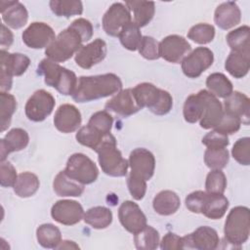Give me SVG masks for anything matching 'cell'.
<instances>
[{"instance_id": "1", "label": "cell", "mask_w": 250, "mask_h": 250, "mask_svg": "<svg viewBox=\"0 0 250 250\" xmlns=\"http://www.w3.org/2000/svg\"><path fill=\"white\" fill-rule=\"evenodd\" d=\"M121 89L122 82L114 73L81 76L71 96L76 103H87L112 96Z\"/></svg>"}, {"instance_id": "2", "label": "cell", "mask_w": 250, "mask_h": 250, "mask_svg": "<svg viewBox=\"0 0 250 250\" xmlns=\"http://www.w3.org/2000/svg\"><path fill=\"white\" fill-rule=\"evenodd\" d=\"M103 172L111 177H124L128 172L129 163L117 148L116 140L111 133L106 134L95 149Z\"/></svg>"}, {"instance_id": "3", "label": "cell", "mask_w": 250, "mask_h": 250, "mask_svg": "<svg viewBox=\"0 0 250 250\" xmlns=\"http://www.w3.org/2000/svg\"><path fill=\"white\" fill-rule=\"evenodd\" d=\"M37 71L44 77V82L48 86L54 87L59 93L64 96L73 94L78 82L73 71L60 65L58 62H55L48 58L39 62Z\"/></svg>"}, {"instance_id": "4", "label": "cell", "mask_w": 250, "mask_h": 250, "mask_svg": "<svg viewBox=\"0 0 250 250\" xmlns=\"http://www.w3.org/2000/svg\"><path fill=\"white\" fill-rule=\"evenodd\" d=\"M134 97L141 108L147 107L156 115L167 114L173 106V98L165 90L151 83L144 82L132 88Z\"/></svg>"}, {"instance_id": "5", "label": "cell", "mask_w": 250, "mask_h": 250, "mask_svg": "<svg viewBox=\"0 0 250 250\" xmlns=\"http://www.w3.org/2000/svg\"><path fill=\"white\" fill-rule=\"evenodd\" d=\"M83 40L80 34L68 26L61 31L55 40L46 48L45 55L55 62H62L69 60L82 47Z\"/></svg>"}, {"instance_id": "6", "label": "cell", "mask_w": 250, "mask_h": 250, "mask_svg": "<svg viewBox=\"0 0 250 250\" xmlns=\"http://www.w3.org/2000/svg\"><path fill=\"white\" fill-rule=\"evenodd\" d=\"M225 237L230 244L240 246L247 241L250 233V213L245 206L232 208L225 222Z\"/></svg>"}, {"instance_id": "7", "label": "cell", "mask_w": 250, "mask_h": 250, "mask_svg": "<svg viewBox=\"0 0 250 250\" xmlns=\"http://www.w3.org/2000/svg\"><path fill=\"white\" fill-rule=\"evenodd\" d=\"M1 92H8L12 88V77L20 76L29 66L30 60L27 56L20 53H8L1 50Z\"/></svg>"}, {"instance_id": "8", "label": "cell", "mask_w": 250, "mask_h": 250, "mask_svg": "<svg viewBox=\"0 0 250 250\" xmlns=\"http://www.w3.org/2000/svg\"><path fill=\"white\" fill-rule=\"evenodd\" d=\"M63 171L68 177L82 185L94 183L99 176V169L95 162L83 153L72 154Z\"/></svg>"}, {"instance_id": "9", "label": "cell", "mask_w": 250, "mask_h": 250, "mask_svg": "<svg viewBox=\"0 0 250 250\" xmlns=\"http://www.w3.org/2000/svg\"><path fill=\"white\" fill-rule=\"evenodd\" d=\"M55 98L49 92L41 89L33 93L25 104L26 117L34 122L43 121L55 107Z\"/></svg>"}, {"instance_id": "10", "label": "cell", "mask_w": 250, "mask_h": 250, "mask_svg": "<svg viewBox=\"0 0 250 250\" xmlns=\"http://www.w3.org/2000/svg\"><path fill=\"white\" fill-rule=\"evenodd\" d=\"M213 62V52L206 47H198L183 60L182 70L186 76L197 78L212 65Z\"/></svg>"}, {"instance_id": "11", "label": "cell", "mask_w": 250, "mask_h": 250, "mask_svg": "<svg viewBox=\"0 0 250 250\" xmlns=\"http://www.w3.org/2000/svg\"><path fill=\"white\" fill-rule=\"evenodd\" d=\"M131 21V13L126 5L113 3L103 17V27L107 35L118 37L122 29Z\"/></svg>"}, {"instance_id": "12", "label": "cell", "mask_w": 250, "mask_h": 250, "mask_svg": "<svg viewBox=\"0 0 250 250\" xmlns=\"http://www.w3.org/2000/svg\"><path fill=\"white\" fill-rule=\"evenodd\" d=\"M191 50L190 44L180 35H168L159 43V57L173 63L182 62Z\"/></svg>"}, {"instance_id": "13", "label": "cell", "mask_w": 250, "mask_h": 250, "mask_svg": "<svg viewBox=\"0 0 250 250\" xmlns=\"http://www.w3.org/2000/svg\"><path fill=\"white\" fill-rule=\"evenodd\" d=\"M131 168L130 175L141 178L145 181L150 180L155 169V158L153 154L144 147H138L131 151L129 160Z\"/></svg>"}, {"instance_id": "14", "label": "cell", "mask_w": 250, "mask_h": 250, "mask_svg": "<svg viewBox=\"0 0 250 250\" xmlns=\"http://www.w3.org/2000/svg\"><path fill=\"white\" fill-rule=\"evenodd\" d=\"M182 238L183 249L214 250L218 247L220 241L217 231L208 226L199 227L193 232Z\"/></svg>"}, {"instance_id": "15", "label": "cell", "mask_w": 250, "mask_h": 250, "mask_svg": "<svg viewBox=\"0 0 250 250\" xmlns=\"http://www.w3.org/2000/svg\"><path fill=\"white\" fill-rule=\"evenodd\" d=\"M23 43L32 49L47 48L56 38L53 28L45 22L34 21L22 32Z\"/></svg>"}, {"instance_id": "16", "label": "cell", "mask_w": 250, "mask_h": 250, "mask_svg": "<svg viewBox=\"0 0 250 250\" xmlns=\"http://www.w3.org/2000/svg\"><path fill=\"white\" fill-rule=\"evenodd\" d=\"M52 218L65 226H72L81 221L84 217V210L81 204L75 200L63 199L57 201L51 209Z\"/></svg>"}, {"instance_id": "17", "label": "cell", "mask_w": 250, "mask_h": 250, "mask_svg": "<svg viewBox=\"0 0 250 250\" xmlns=\"http://www.w3.org/2000/svg\"><path fill=\"white\" fill-rule=\"evenodd\" d=\"M118 218L123 228L135 234L146 226V218L139 205L133 201H124L118 209Z\"/></svg>"}, {"instance_id": "18", "label": "cell", "mask_w": 250, "mask_h": 250, "mask_svg": "<svg viewBox=\"0 0 250 250\" xmlns=\"http://www.w3.org/2000/svg\"><path fill=\"white\" fill-rule=\"evenodd\" d=\"M203 104V113L199 120L200 127L203 129L215 128L220 122L224 108L218 98L212 95L207 90H201L197 93Z\"/></svg>"}, {"instance_id": "19", "label": "cell", "mask_w": 250, "mask_h": 250, "mask_svg": "<svg viewBox=\"0 0 250 250\" xmlns=\"http://www.w3.org/2000/svg\"><path fill=\"white\" fill-rule=\"evenodd\" d=\"M106 56V44L101 38L82 46L75 54L74 60L78 66L89 69L101 62Z\"/></svg>"}, {"instance_id": "20", "label": "cell", "mask_w": 250, "mask_h": 250, "mask_svg": "<svg viewBox=\"0 0 250 250\" xmlns=\"http://www.w3.org/2000/svg\"><path fill=\"white\" fill-rule=\"evenodd\" d=\"M106 110L113 111L121 116L127 117L142 109L133 94L132 88L119 91L104 105Z\"/></svg>"}, {"instance_id": "21", "label": "cell", "mask_w": 250, "mask_h": 250, "mask_svg": "<svg viewBox=\"0 0 250 250\" xmlns=\"http://www.w3.org/2000/svg\"><path fill=\"white\" fill-rule=\"evenodd\" d=\"M81 113L72 104H62L56 111L54 117L55 127L62 133H72L81 125Z\"/></svg>"}, {"instance_id": "22", "label": "cell", "mask_w": 250, "mask_h": 250, "mask_svg": "<svg viewBox=\"0 0 250 250\" xmlns=\"http://www.w3.org/2000/svg\"><path fill=\"white\" fill-rule=\"evenodd\" d=\"M224 111L240 119L242 124L248 125L250 121V100L249 98L238 92H232L224 102Z\"/></svg>"}, {"instance_id": "23", "label": "cell", "mask_w": 250, "mask_h": 250, "mask_svg": "<svg viewBox=\"0 0 250 250\" xmlns=\"http://www.w3.org/2000/svg\"><path fill=\"white\" fill-rule=\"evenodd\" d=\"M1 15L3 21L14 29L25 25L28 19L27 10L19 1H1Z\"/></svg>"}, {"instance_id": "24", "label": "cell", "mask_w": 250, "mask_h": 250, "mask_svg": "<svg viewBox=\"0 0 250 250\" xmlns=\"http://www.w3.org/2000/svg\"><path fill=\"white\" fill-rule=\"evenodd\" d=\"M29 142L27 132L21 128H14L10 130L6 136L0 141V159L5 161L9 153L20 151L25 148Z\"/></svg>"}, {"instance_id": "25", "label": "cell", "mask_w": 250, "mask_h": 250, "mask_svg": "<svg viewBox=\"0 0 250 250\" xmlns=\"http://www.w3.org/2000/svg\"><path fill=\"white\" fill-rule=\"evenodd\" d=\"M241 12L235 2H224L215 10V23L222 29H229L240 22Z\"/></svg>"}, {"instance_id": "26", "label": "cell", "mask_w": 250, "mask_h": 250, "mask_svg": "<svg viewBox=\"0 0 250 250\" xmlns=\"http://www.w3.org/2000/svg\"><path fill=\"white\" fill-rule=\"evenodd\" d=\"M229 207L228 198L219 193H209L206 191V196L203 202L201 213L205 217L217 220L221 219L227 212Z\"/></svg>"}, {"instance_id": "27", "label": "cell", "mask_w": 250, "mask_h": 250, "mask_svg": "<svg viewBox=\"0 0 250 250\" xmlns=\"http://www.w3.org/2000/svg\"><path fill=\"white\" fill-rule=\"evenodd\" d=\"M53 188L59 196L77 197L83 193L84 185L68 177L64 171H61L54 179Z\"/></svg>"}, {"instance_id": "28", "label": "cell", "mask_w": 250, "mask_h": 250, "mask_svg": "<svg viewBox=\"0 0 250 250\" xmlns=\"http://www.w3.org/2000/svg\"><path fill=\"white\" fill-rule=\"evenodd\" d=\"M180 205V197L172 190H162L158 192L152 201L154 211L162 216H169L176 213Z\"/></svg>"}, {"instance_id": "29", "label": "cell", "mask_w": 250, "mask_h": 250, "mask_svg": "<svg viewBox=\"0 0 250 250\" xmlns=\"http://www.w3.org/2000/svg\"><path fill=\"white\" fill-rule=\"evenodd\" d=\"M126 7L133 12V18L139 27L146 25L153 18L155 4L151 1H126Z\"/></svg>"}, {"instance_id": "30", "label": "cell", "mask_w": 250, "mask_h": 250, "mask_svg": "<svg viewBox=\"0 0 250 250\" xmlns=\"http://www.w3.org/2000/svg\"><path fill=\"white\" fill-rule=\"evenodd\" d=\"M250 67V54L231 51L225 62L227 71L235 78L244 77Z\"/></svg>"}, {"instance_id": "31", "label": "cell", "mask_w": 250, "mask_h": 250, "mask_svg": "<svg viewBox=\"0 0 250 250\" xmlns=\"http://www.w3.org/2000/svg\"><path fill=\"white\" fill-rule=\"evenodd\" d=\"M84 222L94 229L107 228L112 222V212L104 206H95L84 213Z\"/></svg>"}, {"instance_id": "32", "label": "cell", "mask_w": 250, "mask_h": 250, "mask_svg": "<svg viewBox=\"0 0 250 250\" xmlns=\"http://www.w3.org/2000/svg\"><path fill=\"white\" fill-rule=\"evenodd\" d=\"M227 42L231 51L250 54V28L242 25L227 35Z\"/></svg>"}, {"instance_id": "33", "label": "cell", "mask_w": 250, "mask_h": 250, "mask_svg": "<svg viewBox=\"0 0 250 250\" xmlns=\"http://www.w3.org/2000/svg\"><path fill=\"white\" fill-rule=\"evenodd\" d=\"M38 177L30 172H23L18 175V179L14 185L15 193L22 198L32 196L39 188Z\"/></svg>"}, {"instance_id": "34", "label": "cell", "mask_w": 250, "mask_h": 250, "mask_svg": "<svg viewBox=\"0 0 250 250\" xmlns=\"http://www.w3.org/2000/svg\"><path fill=\"white\" fill-rule=\"evenodd\" d=\"M206 86L209 90L208 92L216 98L226 99L233 92L231 82L226 75L219 72L212 73L207 77Z\"/></svg>"}, {"instance_id": "35", "label": "cell", "mask_w": 250, "mask_h": 250, "mask_svg": "<svg viewBox=\"0 0 250 250\" xmlns=\"http://www.w3.org/2000/svg\"><path fill=\"white\" fill-rule=\"evenodd\" d=\"M38 243L44 248H57L62 241L61 230L53 224H43L36 230Z\"/></svg>"}, {"instance_id": "36", "label": "cell", "mask_w": 250, "mask_h": 250, "mask_svg": "<svg viewBox=\"0 0 250 250\" xmlns=\"http://www.w3.org/2000/svg\"><path fill=\"white\" fill-rule=\"evenodd\" d=\"M134 242L137 249L141 250H153L158 247L159 241V233L158 231L150 227L146 226L142 230L135 233Z\"/></svg>"}, {"instance_id": "37", "label": "cell", "mask_w": 250, "mask_h": 250, "mask_svg": "<svg viewBox=\"0 0 250 250\" xmlns=\"http://www.w3.org/2000/svg\"><path fill=\"white\" fill-rule=\"evenodd\" d=\"M49 5L52 12L58 17L70 18L81 15L83 12V5L79 0H52Z\"/></svg>"}, {"instance_id": "38", "label": "cell", "mask_w": 250, "mask_h": 250, "mask_svg": "<svg viewBox=\"0 0 250 250\" xmlns=\"http://www.w3.org/2000/svg\"><path fill=\"white\" fill-rule=\"evenodd\" d=\"M17 109V101L15 97L8 92L0 93V117L1 132H4L11 124L12 116Z\"/></svg>"}, {"instance_id": "39", "label": "cell", "mask_w": 250, "mask_h": 250, "mask_svg": "<svg viewBox=\"0 0 250 250\" xmlns=\"http://www.w3.org/2000/svg\"><path fill=\"white\" fill-rule=\"evenodd\" d=\"M183 113L185 120L188 123H195L200 120L203 113V104L198 94H193L187 98Z\"/></svg>"}, {"instance_id": "40", "label": "cell", "mask_w": 250, "mask_h": 250, "mask_svg": "<svg viewBox=\"0 0 250 250\" xmlns=\"http://www.w3.org/2000/svg\"><path fill=\"white\" fill-rule=\"evenodd\" d=\"M118 37L124 48L130 51H135L138 49L143 36L140 31V27L135 22L131 21L122 29Z\"/></svg>"}, {"instance_id": "41", "label": "cell", "mask_w": 250, "mask_h": 250, "mask_svg": "<svg viewBox=\"0 0 250 250\" xmlns=\"http://www.w3.org/2000/svg\"><path fill=\"white\" fill-rule=\"evenodd\" d=\"M105 135L106 134H103L87 124L86 126L81 127L77 131L75 138L77 142L82 146H88L95 150L99 146V145L101 144Z\"/></svg>"}, {"instance_id": "42", "label": "cell", "mask_w": 250, "mask_h": 250, "mask_svg": "<svg viewBox=\"0 0 250 250\" xmlns=\"http://www.w3.org/2000/svg\"><path fill=\"white\" fill-rule=\"evenodd\" d=\"M229 151L226 147L208 148L204 152V162L211 169L221 170L229 162Z\"/></svg>"}, {"instance_id": "43", "label": "cell", "mask_w": 250, "mask_h": 250, "mask_svg": "<svg viewBox=\"0 0 250 250\" xmlns=\"http://www.w3.org/2000/svg\"><path fill=\"white\" fill-rule=\"evenodd\" d=\"M215 36V28L209 23H198L190 27L188 37L197 44H208Z\"/></svg>"}, {"instance_id": "44", "label": "cell", "mask_w": 250, "mask_h": 250, "mask_svg": "<svg viewBox=\"0 0 250 250\" xmlns=\"http://www.w3.org/2000/svg\"><path fill=\"white\" fill-rule=\"evenodd\" d=\"M227 188V178L222 170L214 169L208 173L205 182L206 191L209 193L223 194Z\"/></svg>"}, {"instance_id": "45", "label": "cell", "mask_w": 250, "mask_h": 250, "mask_svg": "<svg viewBox=\"0 0 250 250\" xmlns=\"http://www.w3.org/2000/svg\"><path fill=\"white\" fill-rule=\"evenodd\" d=\"M113 123L112 116L106 110L97 111L90 117L88 125L103 134L110 133Z\"/></svg>"}, {"instance_id": "46", "label": "cell", "mask_w": 250, "mask_h": 250, "mask_svg": "<svg viewBox=\"0 0 250 250\" xmlns=\"http://www.w3.org/2000/svg\"><path fill=\"white\" fill-rule=\"evenodd\" d=\"M233 158L241 165L250 164V139L248 137L237 140L231 149Z\"/></svg>"}, {"instance_id": "47", "label": "cell", "mask_w": 250, "mask_h": 250, "mask_svg": "<svg viewBox=\"0 0 250 250\" xmlns=\"http://www.w3.org/2000/svg\"><path fill=\"white\" fill-rule=\"evenodd\" d=\"M139 53L146 60H157L159 58V43L150 36H143L138 47Z\"/></svg>"}, {"instance_id": "48", "label": "cell", "mask_w": 250, "mask_h": 250, "mask_svg": "<svg viewBox=\"0 0 250 250\" xmlns=\"http://www.w3.org/2000/svg\"><path fill=\"white\" fill-rule=\"evenodd\" d=\"M240 125H241V121L239 118L224 111L220 122L214 128V130L228 136V135L236 133L239 130Z\"/></svg>"}, {"instance_id": "49", "label": "cell", "mask_w": 250, "mask_h": 250, "mask_svg": "<svg viewBox=\"0 0 250 250\" xmlns=\"http://www.w3.org/2000/svg\"><path fill=\"white\" fill-rule=\"evenodd\" d=\"M202 144L205 145L208 148L226 147L229 145V138L227 135L213 130L202 138Z\"/></svg>"}, {"instance_id": "50", "label": "cell", "mask_w": 250, "mask_h": 250, "mask_svg": "<svg viewBox=\"0 0 250 250\" xmlns=\"http://www.w3.org/2000/svg\"><path fill=\"white\" fill-rule=\"evenodd\" d=\"M18 179L15 167L9 161H2L0 165V185L3 188L14 187Z\"/></svg>"}, {"instance_id": "51", "label": "cell", "mask_w": 250, "mask_h": 250, "mask_svg": "<svg viewBox=\"0 0 250 250\" xmlns=\"http://www.w3.org/2000/svg\"><path fill=\"white\" fill-rule=\"evenodd\" d=\"M127 186L134 199L141 200L144 198L146 191V181L141 178L129 175L127 179Z\"/></svg>"}, {"instance_id": "52", "label": "cell", "mask_w": 250, "mask_h": 250, "mask_svg": "<svg viewBox=\"0 0 250 250\" xmlns=\"http://www.w3.org/2000/svg\"><path fill=\"white\" fill-rule=\"evenodd\" d=\"M206 196V191L196 190L189 193L186 197V206L192 213H201V209L203 206V202Z\"/></svg>"}, {"instance_id": "53", "label": "cell", "mask_w": 250, "mask_h": 250, "mask_svg": "<svg viewBox=\"0 0 250 250\" xmlns=\"http://www.w3.org/2000/svg\"><path fill=\"white\" fill-rule=\"evenodd\" d=\"M69 26L80 34L83 42L89 41L93 36V25L86 19H77L74 21H72V23Z\"/></svg>"}, {"instance_id": "54", "label": "cell", "mask_w": 250, "mask_h": 250, "mask_svg": "<svg viewBox=\"0 0 250 250\" xmlns=\"http://www.w3.org/2000/svg\"><path fill=\"white\" fill-rule=\"evenodd\" d=\"M160 248L162 250H179L183 249V238L176 233L168 232L166 233L161 242Z\"/></svg>"}, {"instance_id": "55", "label": "cell", "mask_w": 250, "mask_h": 250, "mask_svg": "<svg viewBox=\"0 0 250 250\" xmlns=\"http://www.w3.org/2000/svg\"><path fill=\"white\" fill-rule=\"evenodd\" d=\"M14 40V36L13 33L10 31V29H8V27H6V25L4 23L1 24V41H0V45H1V50H4L5 48H9Z\"/></svg>"}, {"instance_id": "56", "label": "cell", "mask_w": 250, "mask_h": 250, "mask_svg": "<svg viewBox=\"0 0 250 250\" xmlns=\"http://www.w3.org/2000/svg\"><path fill=\"white\" fill-rule=\"evenodd\" d=\"M71 248L78 249L79 246L75 242H73V241L63 240V241H61V243L58 245V247L56 249H71Z\"/></svg>"}]
</instances>
